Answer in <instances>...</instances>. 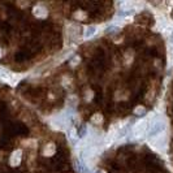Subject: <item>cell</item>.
<instances>
[{"label": "cell", "instance_id": "4", "mask_svg": "<svg viewBox=\"0 0 173 173\" xmlns=\"http://www.w3.org/2000/svg\"><path fill=\"white\" fill-rule=\"evenodd\" d=\"M0 56H2V54H0Z\"/></svg>", "mask_w": 173, "mask_h": 173}, {"label": "cell", "instance_id": "1", "mask_svg": "<svg viewBox=\"0 0 173 173\" xmlns=\"http://www.w3.org/2000/svg\"><path fill=\"white\" fill-rule=\"evenodd\" d=\"M163 129H164V124H161V123L154 124V125H152V129H151V132H150V135H155V134H158L160 130H163Z\"/></svg>", "mask_w": 173, "mask_h": 173}, {"label": "cell", "instance_id": "2", "mask_svg": "<svg viewBox=\"0 0 173 173\" xmlns=\"http://www.w3.org/2000/svg\"><path fill=\"white\" fill-rule=\"evenodd\" d=\"M20 151H16L13 155H12V158H11V164L12 165H17L18 164V161H20Z\"/></svg>", "mask_w": 173, "mask_h": 173}, {"label": "cell", "instance_id": "3", "mask_svg": "<svg viewBox=\"0 0 173 173\" xmlns=\"http://www.w3.org/2000/svg\"><path fill=\"white\" fill-rule=\"evenodd\" d=\"M172 42H173V34H172Z\"/></svg>", "mask_w": 173, "mask_h": 173}]
</instances>
